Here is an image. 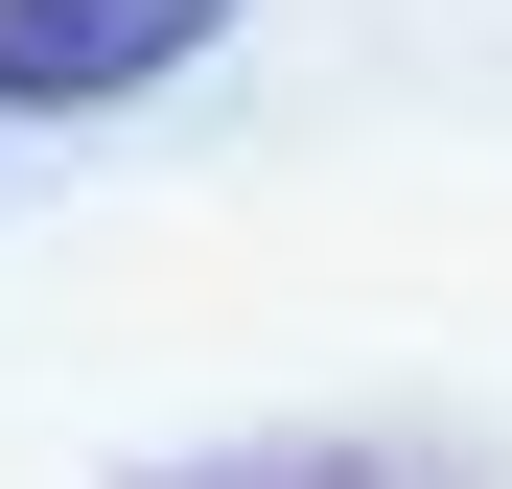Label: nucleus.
<instances>
[{
  "label": "nucleus",
  "mask_w": 512,
  "mask_h": 489,
  "mask_svg": "<svg viewBox=\"0 0 512 489\" xmlns=\"http://www.w3.org/2000/svg\"><path fill=\"white\" fill-rule=\"evenodd\" d=\"M233 24V0H0V117H117Z\"/></svg>",
  "instance_id": "nucleus-1"
},
{
  "label": "nucleus",
  "mask_w": 512,
  "mask_h": 489,
  "mask_svg": "<svg viewBox=\"0 0 512 489\" xmlns=\"http://www.w3.org/2000/svg\"><path fill=\"white\" fill-rule=\"evenodd\" d=\"M117 489H489V443H443V420H280V443L117 466Z\"/></svg>",
  "instance_id": "nucleus-2"
}]
</instances>
